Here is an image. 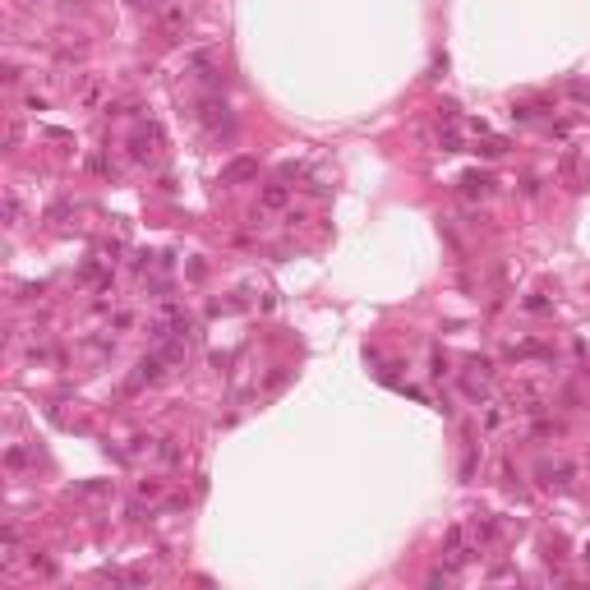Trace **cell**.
<instances>
[{
	"label": "cell",
	"instance_id": "cell-1",
	"mask_svg": "<svg viewBox=\"0 0 590 590\" xmlns=\"http://www.w3.org/2000/svg\"><path fill=\"white\" fill-rule=\"evenodd\" d=\"M281 203H286V190H281V185L263 190V208H281Z\"/></svg>",
	"mask_w": 590,
	"mask_h": 590
}]
</instances>
